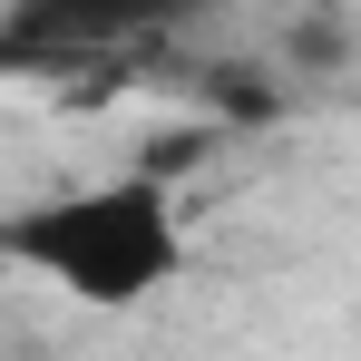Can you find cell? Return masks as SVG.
<instances>
[{
  "label": "cell",
  "instance_id": "1",
  "mask_svg": "<svg viewBox=\"0 0 361 361\" xmlns=\"http://www.w3.org/2000/svg\"><path fill=\"white\" fill-rule=\"evenodd\" d=\"M185 205L166 176H88L59 195H30L0 215V264L68 293L78 312H137L166 283H185Z\"/></svg>",
  "mask_w": 361,
  "mask_h": 361
},
{
  "label": "cell",
  "instance_id": "2",
  "mask_svg": "<svg viewBox=\"0 0 361 361\" xmlns=\"http://www.w3.org/2000/svg\"><path fill=\"white\" fill-rule=\"evenodd\" d=\"M195 0H0V59H78V49H127L185 20Z\"/></svg>",
  "mask_w": 361,
  "mask_h": 361
}]
</instances>
